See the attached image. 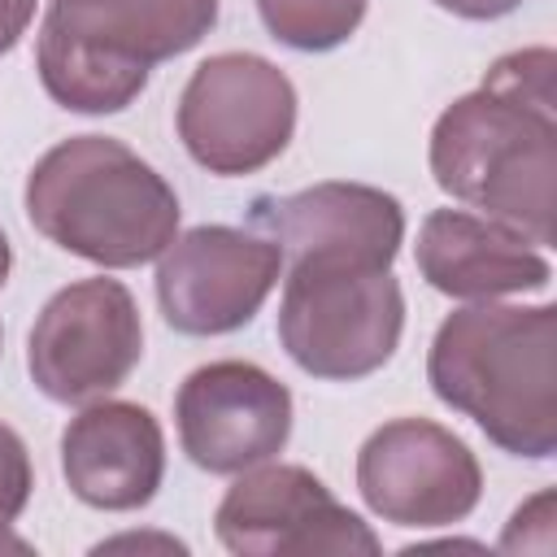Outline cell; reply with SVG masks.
Masks as SVG:
<instances>
[{
    "instance_id": "obj_1",
    "label": "cell",
    "mask_w": 557,
    "mask_h": 557,
    "mask_svg": "<svg viewBox=\"0 0 557 557\" xmlns=\"http://www.w3.org/2000/svg\"><path fill=\"white\" fill-rule=\"evenodd\" d=\"M435 396L513 457L557 448V309L470 305L440 322L426 357Z\"/></svg>"
},
{
    "instance_id": "obj_2",
    "label": "cell",
    "mask_w": 557,
    "mask_h": 557,
    "mask_svg": "<svg viewBox=\"0 0 557 557\" xmlns=\"http://www.w3.org/2000/svg\"><path fill=\"white\" fill-rule=\"evenodd\" d=\"M26 218L57 248L131 270L165 252L178 231L174 187L126 144L74 135L48 148L26 178Z\"/></svg>"
},
{
    "instance_id": "obj_3",
    "label": "cell",
    "mask_w": 557,
    "mask_h": 557,
    "mask_svg": "<svg viewBox=\"0 0 557 557\" xmlns=\"http://www.w3.org/2000/svg\"><path fill=\"white\" fill-rule=\"evenodd\" d=\"M431 174L453 200L548 248L557 239V104L518 100L483 83L440 113Z\"/></svg>"
},
{
    "instance_id": "obj_4",
    "label": "cell",
    "mask_w": 557,
    "mask_h": 557,
    "mask_svg": "<svg viewBox=\"0 0 557 557\" xmlns=\"http://www.w3.org/2000/svg\"><path fill=\"white\" fill-rule=\"evenodd\" d=\"M405 331V296L392 270L292 265L278 339L313 379H366L383 370Z\"/></svg>"
},
{
    "instance_id": "obj_5",
    "label": "cell",
    "mask_w": 557,
    "mask_h": 557,
    "mask_svg": "<svg viewBox=\"0 0 557 557\" xmlns=\"http://www.w3.org/2000/svg\"><path fill=\"white\" fill-rule=\"evenodd\" d=\"M296 131L292 78L252 52H218L196 65L178 96V139L209 174L270 165Z\"/></svg>"
},
{
    "instance_id": "obj_6",
    "label": "cell",
    "mask_w": 557,
    "mask_h": 557,
    "mask_svg": "<svg viewBox=\"0 0 557 557\" xmlns=\"http://www.w3.org/2000/svg\"><path fill=\"white\" fill-rule=\"evenodd\" d=\"M144 357L135 296L117 278L61 287L30 326L26 366L35 387L57 405H87L126 383Z\"/></svg>"
},
{
    "instance_id": "obj_7",
    "label": "cell",
    "mask_w": 557,
    "mask_h": 557,
    "mask_svg": "<svg viewBox=\"0 0 557 557\" xmlns=\"http://www.w3.org/2000/svg\"><path fill=\"white\" fill-rule=\"evenodd\" d=\"M218 540L239 557H374L379 535L305 466H248L218 505Z\"/></svg>"
},
{
    "instance_id": "obj_8",
    "label": "cell",
    "mask_w": 557,
    "mask_h": 557,
    "mask_svg": "<svg viewBox=\"0 0 557 557\" xmlns=\"http://www.w3.org/2000/svg\"><path fill=\"white\" fill-rule=\"evenodd\" d=\"M283 252L270 235L235 226H191L174 235L157 265V300L183 335H226L257 318L274 292Z\"/></svg>"
},
{
    "instance_id": "obj_9",
    "label": "cell",
    "mask_w": 557,
    "mask_h": 557,
    "mask_svg": "<svg viewBox=\"0 0 557 557\" xmlns=\"http://www.w3.org/2000/svg\"><path fill=\"white\" fill-rule=\"evenodd\" d=\"M357 487L392 527H453L479 505L483 470L448 426L396 418L361 444Z\"/></svg>"
},
{
    "instance_id": "obj_10",
    "label": "cell",
    "mask_w": 557,
    "mask_h": 557,
    "mask_svg": "<svg viewBox=\"0 0 557 557\" xmlns=\"http://www.w3.org/2000/svg\"><path fill=\"white\" fill-rule=\"evenodd\" d=\"M178 444L209 474L274 461L292 435V392L252 361H209L174 396Z\"/></svg>"
},
{
    "instance_id": "obj_11",
    "label": "cell",
    "mask_w": 557,
    "mask_h": 557,
    "mask_svg": "<svg viewBox=\"0 0 557 557\" xmlns=\"http://www.w3.org/2000/svg\"><path fill=\"white\" fill-rule=\"evenodd\" d=\"M252 231H265L292 265H348L392 270L405 213L400 200L366 183H313L296 196H261Z\"/></svg>"
},
{
    "instance_id": "obj_12",
    "label": "cell",
    "mask_w": 557,
    "mask_h": 557,
    "mask_svg": "<svg viewBox=\"0 0 557 557\" xmlns=\"http://www.w3.org/2000/svg\"><path fill=\"white\" fill-rule=\"evenodd\" d=\"M61 474L91 509L126 513L148 505L165 474L161 422L131 400L87 405L61 435Z\"/></svg>"
},
{
    "instance_id": "obj_13",
    "label": "cell",
    "mask_w": 557,
    "mask_h": 557,
    "mask_svg": "<svg viewBox=\"0 0 557 557\" xmlns=\"http://www.w3.org/2000/svg\"><path fill=\"white\" fill-rule=\"evenodd\" d=\"M418 274L453 300H496L548 287L553 265L531 239L483 213L435 209L418 231Z\"/></svg>"
},
{
    "instance_id": "obj_14",
    "label": "cell",
    "mask_w": 557,
    "mask_h": 557,
    "mask_svg": "<svg viewBox=\"0 0 557 557\" xmlns=\"http://www.w3.org/2000/svg\"><path fill=\"white\" fill-rule=\"evenodd\" d=\"M48 17L78 39L152 70L209 35L218 0H52Z\"/></svg>"
},
{
    "instance_id": "obj_15",
    "label": "cell",
    "mask_w": 557,
    "mask_h": 557,
    "mask_svg": "<svg viewBox=\"0 0 557 557\" xmlns=\"http://www.w3.org/2000/svg\"><path fill=\"white\" fill-rule=\"evenodd\" d=\"M39 78L44 91L74 113H117L148 87V65L113 57L74 30L44 17L39 26Z\"/></svg>"
},
{
    "instance_id": "obj_16",
    "label": "cell",
    "mask_w": 557,
    "mask_h": 557,
    "mask_svg": "<svg viewBox=\"0 0 557 557\" xmlns=\"http://www.w3.org/2000/svg\"><path fill=\"white\" fill-rule=\"evenodd\" d=\"M265 30L300 52L339 48L366 17V0H257Z\"/></svg>"
},
{
    "instance_id": "obj_17",
    "label": "cell",
    "mask_w": 557,
    "mask_h": 557,
    "mask_svg": "<svg viewBox=\"0 0 557 557\" xmlns=\"http://www.w3.org/2000/svg\"><path fill=\"white\" fill-rule=\"evenodd\" d=\"M35 474H30V453L13 426L0 422V527H9L26 500H30Z\"/></svg>"
},
{
    "instance_id": "obj_18",
    "label": "cell",
    "mask_w": 557,
    "mask_h": 557,
    "mask_svg": "<svg viewBox=\"0 0 557 557\" xmlns=\"http://www.w3.org/2000/svg\"><path fill=\"white\" fill-rule=\"evenodd\" d=\"M39 0H0V57L13 52V44L26 35Z\"/></svg>"
},
{
    "instance_id": "obj_19",
    "label": "cell",
    "mask_w": 557,
    "mask_h": 557,
    "mask_svg": "<svg viewBox=\"0 0 557 557\" xmlns=\"http://www.w3.org/2000/svg\"><path fill=\"white\" fill-rule=\"evenodd\" d=\"M440 9L457 13V17H470V22H492V17H505L513 13L522 0H435Z\"/></svg>"
},
{
    "instance_id": "obj_20",
    "label": "cell",
    "mask_w": 557,
    "mask_h": 557,
    "mask_svg": "<svg viewBox=\"0 0 557 557\" xmlns=\"http://www.w3.org/2000/svg\"><path fill=\"white\" fill-rule=\"evenodd\" d=\"M0 553H30V544L17 540V535H9V527H0Z\"/></svg>"
},
{
    "instance_id": "obj_21",
    "label": "cell",
    "mask_w": 557,
    "mask_h": 557,
    "mask_svg": "<svg viewBox=\"0 0 557 557\" xmlns=\"http://www.w3.org/2000/svg\"><path fill=\"white\" fill-rule=\"evenodd\" d=\"M9 270H13V252H9V239H4V231H0V287L9 283Z\"/></svg>"
}]
</instances>
